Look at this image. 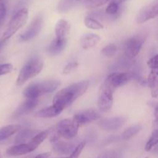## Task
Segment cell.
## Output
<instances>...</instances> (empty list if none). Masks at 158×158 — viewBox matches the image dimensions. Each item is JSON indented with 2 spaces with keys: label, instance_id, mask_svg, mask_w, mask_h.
<instances>
[{
  "label": "cell",
  "instance_id": "cell-42",
  "mask_svg": "<svg viewBox=\"0 0 158 158\" xmlns=\"http://www.w3.org/2000/svg\"><path fill=\"white\" fill-rule=\"evenodd\" d=\"M0 158H1V157H0Z\"/></svg>",
  "mask_w": 158,
  "mask_h": 158
},
{
  "label": "cell",
  "instance_id": "cell-20",
  "mask_svg": "<svg viewBox=\"0 0 158 158\" xmlns=\"http://www.w3.org/2000/svg\"><path fill=\"white\" fill-rule=\"evenodd\" d=\"M23 129L20 124H10L0 128V141L6 140Z\"/></svg>",
  "mask_w": 158,
  "mask_h": 158
},
{
  "label": "cell",
  "instance_id": "cell-27",
  "mask_svg": "<svg viewBox=\"0 0 158 158\" xmlns=\"http://www.w3.org/2000/svg\"><path fill=\"white\" fill-rule=\"evenodd\" d=\"M158 142V131L157 130H154L153 133L151 134V137H150L149 140L147 142L146 145H145V151H151L154 147L157 146Z\"/></svg>",
  "mask_w": 158,
  "mask_h": 158
},
{
  "label": "cell",
  "instance_id": "cell-22",
  "mask_svg": "<svg viewBox=\"0 0 158 158\" xmlns=\"http://www.w3.org/2000/svg\"><path fill=\"white\" fill-rule=\"evenodd\" d=\"M49 132H50V130H46V131H40L38 134H35L29 142H28V144L30 147L31 149L32 150V151H35L43 141L46 139V137L49 135Z\"/></svg>",
  "mask_w": 158,
  "mask_h": 158
},
{
  "label": "cell",
  "instance_id": "cell-38",
  "mask_svg": "<svg viewBox=\"0 0 158 158\" xmlns=\"http://www.w3.org/2000/svg\"><path fill=\"white\" fill-rule=\"evenodd\" d=\"M113 2H114L115 3H117V4H118L119 6H120V4H122V3L125 2L127 1H129V0H112Z\"/></svg>",
  "mask_w": 158,
  "mask_h": 158
},
{
  "label": "cell",
  "instance_id": "cell-6",
  "mask_svg": "<svg viewBox=\"0 0 158 158\" xmlns=\"http://www.w3.org/2000/svg\"><path fill=\"white\" fill-rule=\"evenodd\" d=\"M80 126L73 119H64L56 126V134L59 137L69 140L77 136Z\"/></svg>",
  "mask_w": 158,
  "mask_h": 158
},
{
  "label": "cell",
  "instance_id": "cell-21",
  "mask_svg": "<svg viewBox=\"0 0 158 158\" xmlns=\"http://www.w3.org/2000/svg\"><path fill=\"white\" fill-rule=\"evenodd\" d=\"M67 43V40H58L55 39L51 42L47 48V52L52 56H56L60 54L65 49Z\"/></svg>",
  "mask_w": 158,
  "mask_h": 158
},
{
  "label": "cell",
  "instance_id": "cell-32",
  "mask_svg": "<svg viewBox=\"0 0 158 158\" xmlns=\"http://www.w3.org/2000/svg\"><path fill=\"white\" fill-rule=\"evenodd\" d=\"M79 66V63L77 62L73 61V62H70V63H67L66 66H64L63 69V74H69L72 71H73L74 69H77Z\"/></svg>",
  "mask_w": 158,
  "mask_h": 158
},
{
  "label": "cell",
  "instance_id": "cell-40",
  "mask_svg": "<svg viewBox=\"0 0 158 158\" xmlns=\"http://www.w3.org/2000/svg\"><path fill=\"white\" fill-rule=\"evenodd\" d=\"M2 23H3V20L0 19V26H2Z\"/></svg>",
  "mask_w": 158,
  "mask_h": 158
},
{
  "label": "cell",
  "instance_id": "cell-28",
  "mask_svg": "<svg viewBox=\"0 0 158 158\" xmlns=\"http://www.w3.org/2000/svg\"><path fill=\"white\" fill-rule=\"evenodd\" d=\"M119 10H120V6L111 0L108 6H106L105 12H106V15H110V16H114V15L118 14Z\"/></svg>",
  "mask_w": 158,
  "mask_h": 158
},
{
  "label": "cell",
  "instance_id": "cell-19",
  "mask_svg": "<svg viewBox=\"0 0 158 158\" xmlns=\"http://www.w3.org/2000/svg\"><path fill=\"white\" fill-rule=\"evenodd\" d=\"M100 41V37L94 33H87L83 35L80 40V44L83 49H89L94 47Z\"/></svg>",
  "mask_w": 158,
  "mask_h": 158
},
{
  "label": "cell",
  "instance_id": "cell-24",
  "mask_svg": "<svg viewBox=\"0 0 158 158\" xmlns=\"http://www.w3.org/2000/svg\"><path fill=\"white\" fill-rule=\"evenodd\" d=\"M148 83L151 89V96L154 98L157 97V70L151 69L148 78Z\"/></svg>",
  "mask_w": 158,
  "mask_h": 158
},
{
  "label": "cell",
  "instance_id": "cell-5",
  "mask_svg": "<svg viewBox=\"0 0 158 158\" xmlns=\"http://www.w3.org/2000/svg\"><path fill=\"white\" fill-rule=\"evenodd\" d=\"M115 88L106 79L101 85L99 92L98 108L102 112H107L112 108L114 103V94Z\"/></svg>",
  "mask_w": 158,
  "mask_h": 158
},
{
  "label": "cell",
  "instance_id": "cell-7",
  "mask_svg": "<svg viewBox=\"0 0 158 158\" xmlns=\"http://www.w3.org/2000/svg\"><path fill=\"white\" fill-rule=\"evenodd\" d=\"M145 38L140 35L131 37L128 39L123 46V52L125 56L130 60L136 58L139 54L144 43Z\"/></svg>",
  "mask_w": 158,
  "mask_h": 158
},
{
  "label": "cell",
  "instance_id": "cell-25",
  "mask_svg": "<svg viewBox=\"0 0 158 158\" xmlns=\"http://www.w3.org/2000/svg\"><path fill=\"white\" fill-rule=\"evenodd\" d=\"M142 129V126L140 124H136L134 126L131 127L125 130L122 134V138L124 140H128L133 138L134 136L137 135Z\"/></svg>",
  "mask_w": 158,
  "mask_h": 158
},
{
  "label": "cell",
  "instance_id": "cell-26",
  "mask_svg": "<svg viewBox=\"0 0 158 158\" xmlns=\"http://www.w3.org/2000/svg\"><path fill=\"white\" fill-rule=\"evenodd\" d=\"M84 24L89 29H96V30L102 29L103 28V24L92 16H86L84 19Z\"/></svg>",
  "mask_w": 158,
  "mask_h": 158
},
{
  "label": "cell",
  "instance_id": "cell-18",
  "mask_svg": "<svg viewBox=\"0 0 158 158\" xmlns=\"http://www.w3.org/2000/svg\"><path fill=\"white\" fill-rule=\"evenodd\" d=\"M63 110L57 108L56 106L52 105V106H47L43 109L38 110L37 112L35 113V117H38V118H52V117H56L58 115H60Z\"/></svg>",
  "mask_w": 158,
  "mask_h": 158
},
{
  "label": "cell",
  "instance_id": "cell-16",
  "mask_svg": "<svg viewBox=\"0 0 158 158\" xmlns=\"http://www.w3.org/2000/svg\"><path fill=\"white\" fill-rule=\"evenodd\" d=\"M32 152V150L29 146L27 143H20V144H15L14 146L10 147L6 150V154L9 156L17 157V156L25 155Z\"/></svg>",
  "mask_w": 158,
  "mask_h": 158
},
{
  "label": "cell",
  "instance_id": "cell-23",
  "mask_svg": "<svg viewBox=\"0 0 158 158\" xmlns=\"http://www.w3.org/2000/svg\"><path fill=\"white\" fill-rule=\"evenodd\" d=\"M88 0H61L58 4V10L66 12L77 7L81 3H86Z\"/></svg>",
  "mask_w": 158,
  "mask_h": 158
},
{
  "label": "cell",
  "instance_id": "cell-34",
  "mask_svg": "<svg viewBox=\"0 0 158 158\" xmlns=\"http://www.w3.org/2000/svg\"><path fill=\"white\" fill-rule=\"evenodd\" d=\"M148 65L151 69L157 70L158 68V56L155 55L152 58L150 59L148 62Z\"/></svg>",
  "mask_w": 158,
  "mask_h": 158
},
{
  "label": "cell",
  "instance_id": "cell-3",
  "mask_svg": "<svg viewBox=\"0 0 158 158\" xmlns=\"http://www.w3.org/2000/svg\"><path fill=\"white\" fill-rule=\"evenodd\" d=\"M43 66L44 62L41 57L35 56L29 59L25 63L19 73L16 80L17 86H23L28 80L38 75L43 69Z\"/></svg>",
  "mask_w": 158,
  "mask_h": 158
},
{
  "label": "cell",
  "instance_id": "cell-14",
  "mask_svg": "<svg viewBox=\"0 0 158 158\" xmlns=\"http://www.w3.org/2000/svg\"><path fill=\"white\" fill-rule=\"evenodd\" d=\"M38 100H32V99H28L26 101L22 103L12 114V118H19L25 114H29V112L33 110L38 105Z\"/></svg>",
  "mask_w": 158,
  "mask_h": 158
},
{
  "label": "cell",
  "instance_id": "cell-29",
  "mask_svg": "<svg viewBox=\"0 0 158 158\" xmlns=\"http://www.w3.org/2000/svg\"><path fill=\"white\" fill-rule=\"evenodd\" d=\"M117 52V46H116L115 44H113V43H110V44L106 46L105 47H103V49L101 50V53L106 57L114 56Z\"/></svg>",
  "mask_w": 158,
  "mask_h": 158
},
{
  "label": "cell",
  "instance_id": "cell-31",
  "mask_svg": "<svg viewBox=\"0 0 158 158\" xmlns=\"http://www.w3.org/2000/svg\"><path fill=\"white\" fill-rule=\"evenodd\" d=\"M111 0H88L85 6L87 8H90V9H94V8L100 7V6H103V5L106 4V3L109 2Z\"/></svg>",
  "mask_w": 158,
  "mask_h": 158
},
{
  "label": "cell",
  "instance_id": "cell-35",
  "mask_svg": "<svg viewBox=\"0 0 158 158\" xmlns=\"http://www.w3.org/2000/svg\"><path fill=\"white\" fill-rule=\"evenodd\" d=\"M6 15V7L4 3L0 2V19L4 21Z\"/></svg>",
  "mask_w": 158,
  "mask_h": 158
},
{
  "label": "cell",
  "instance_id": "cell-33",
  "mask_svg": "<svg viewBox=\"0 0 158 158\" xmlns=\"http://www.w3.org/2000/svg\"><path fill=\"white\" fill-rule=\"evenodd\" d=\"M13 69V66L10 63L0 64V77L10 73Z\"/></svg>",
  "mask_w": 158,
  "mask_h": 158
},
{
  "label": "cell",
  "instance_id": "cell-41",
  "mask_svg": "<svg viewBox=\"0 0 158 158\" xmlns=\"http://www.w3.org/2000/svg\"><path fill=\"white\" fill-rule=\"evenodd\" d=\"M144 158H148V157H144Z\"/></svg>",
  "mask_w": 158,
  "mask_h": 158
},
{
  "label": "cell",
  "instance_id": "cell-8",
  "mask_svg": "<svg viewBox=\"0 0 158 158\" xmlns=\"http://www.w3.org/2000/svg\"><path fill=\"white\" fill-rule=\"evenodd\" d=\"M100 118L101 114L100 111L96 109H87L77 112L73 119L78 123L79 126H82L98 120Z\"/></svg>",
  "mask_w": 158,
  "mask_h": 158
},
{
  "label": "cell",
  "instance_id": "cell-4",
  "mask_svg": "<svg viewBox=\"0 0 158 158\" xmlns=\"http://www.w3.org/2000/svg\"><path fill=\"white\" fill-rule=\"evenodd\" d=\"M28 15H29V12L26 8H23V9H19L18 12H16V13L12 16V18L9 21L7 28L2 37L1 41L5 43L12 35H15L17 31L21 29L26 23Z\"/></svg>",
  "mask_w": 158,
  "mask_h": 158
},
{
  "label": "cell",
  "instance_id": "cell-9",
  "mask_svg": "<svg viewBox=\"0 0 158 158\" xmlns=\"http://www.w3.org/2000/svg\"><path fill=\"white\" fill-rule=\"evenodd\" d=\"M43 26V16L40 15H37L32 22L31 23L29 27L23 32V34H21L19 36V39L21 41L26 42L29 41V40H32L35 37H36L37 35L40 34V32H41L42 28Z\"/></svg>",
  "mask_w": 158,
  "mask_h": 158
},
{
  "label": "cell",
  "instance_id": "cell-2",
  "mask_svg": "<svg viewBox=\"0 0 158 158\" xmlns=\"http://www.w3.org/2000/svg\"><path fill=\"white\" fill-rule=\"evenodd\" d=\"M60 85V82L56 80L35 82L26 86L23 91V94L28 99L38 100L39 97L55 91Z\"/></svg>",
  "mask_w": 158,
  "mask_h": 158
},
{
  "label": "cell",
  "instance_id": "cell-12",
  "mask_svg": "<svg viewBox=\"0 0 158 158\" xmlns=\"http://www.w3.org/2000/svg\"><path fill=\"white\" fill-rule=\"evenodd\" d=\"M127 118L124 117H110L101 119L98 122V126L106 131H115L120 129L126 123Z\"/></svg>",
  "mask_w": 158,
  "mask_h": 158
},
{
  "label": "cell",
  "instance_id": "cell-36",
  "mask_svg": "<svg viewBox=\"0 0 158 158\" xmlns=\"http://www.w3.org/2000/svg\"><path fill=\"white\" fill-rule=\"evenodd\" d=\"M97 158H115V154L114 152H106L100 154Z\"/></svg>",
  "mask_w": 158,
  "mask_h": 158
},
{
  "label": "cell",
  "instance_id": "cell-13",
  "mask_svg": "<svg viewBox=\"0 0 158 158\" xmlns=\"http://www.w3.org/2000/svg\"><path fill=\"white\" fill-rule=\"evenodd\" d=\"M134 78V74L132 73H112L106 77V80L115 89L123 86Z\"/></svg>",
  "mask_w": 158,
  "mask_h": 158
},
{
  "label": "cell",
  "instance_id": "cell-10",
  "mask_svg": "<svg viewBox=\"0 0 158 158\" xmlns=\"http://www.w3.org/2000/svg\"><path fill=\"white\" fill-rule=\"evenodd\" d=\"M50 142L54 152L60 154H71L77 146L73 142H66L60 140V137L56 134L52 136Z\"/></svg>",
  "mask_w": 158,
  "mask_h": 158
},
{
  "label": "cell",
  "instance_id": "cell-15",
  "mask_svg": "<svg viewBox=\"0 0 158 158\" xmlns=\"http://www.w3.org/2000/svg\"><path fill=\"white\" fill-rule=\"evenodd\" d=\"M70 25L66 20L60 19L55 26L56 39L58 40H67L69 35Z\"/></svg>",
  "mask_w": 158,
  "mask_h": 158
},
{
  "label": "cell",
  "instance_id": "cell-17",
  "mask_svg": "<svg viewBox=\"0 0 158 158\" xmlns=\"http://www.w3.org/2000/svg\"><path fill=\"white\" fill-rule=\"evenodd\" d=\"M40 132V131H35L31 129H22L19 132H17V135L15 136L14 143L15 144H20V143H26L28 140H30L34 136Z\"/></svg>",
  "mask_w": 158,
  "mask_h": 158
},
{
  "label": "cell",
  "instance_id": "cell-30",
  "mask_svg": "<svg viewBox=\"0 0 158 158\" xmlns=\"http://www.w3.org/2000/svg\"><path fill=\"white\" fill-rule=\"evenodd\" d=\"M85 146H86V142L83 141L81 143H79L77 147L75 148V149L73 150L72 153L70 154V155L66 157H58V158H79L80 157V154H81L82 151L84 149Z\"/></svg>",
  "mask_w": 158,
  "mask_h": 158
},
{
  "label": "cell",
  "instance_id": "cell-1",
  "mask_svg": "<svg viewBox=\"0 0 158 158\" xmlns=\"http://www.w3.org/2000/svg\"><path fill=\"white\" fill-rule=\"evenodd\" d=\"M89 81L83 80L73 83L59 91L52 100V105L61 110L70 106L75 100L86 93L89 87Z\"/></svg>",
  "mask_w": 158,
  "mask_h": 158
},
{
  "label": "cell",
  "instance_id": "cell-39",
  "mask_svg": "<svg viewBox=\"0 0 158 158\" xmlns=\"http://www.w3.org/2000/svg\"><path fill=\"white\" fill-rule=\"evenodd\" d=\"M3 45H4V42L0 41V51H1V50H2V49Z\"/></svg>",
  "mask_w": 158,
  "mask_h": 158
},
{
  "label": "cell",
  "instance_id": "cell-37",
  "mask_svg": "<svg viewBox=\"0 0 158 158\" xmlns=\"http://www.w3.org/2000/svg\"><path fill=\"white\" fill-rule=\"evenodd\" d=\"M51 154L50 153H43V154H38L37 156H35L34 158H49L50 157Z\"/></svg>",
  "mask_w": 158,
  "mask_h": 158
},
{
  "label": "cell",
  "instance_id": "cell-11",
  "mask_svg": "<svg viewBox=\"0 0 158 158\" xmlns=\"http://www.w3.org/2000/svg\"><path fill=\"white\" fill-rule=\"evenodd\" d=\"M158 14V4L157 2L151 3L142 8L139 11L136 18V21L138 24H142L152 19L156 18Z\"/></svg>",
  "mask_w": 158,
  "mask_h": 158
}]
</instances>
